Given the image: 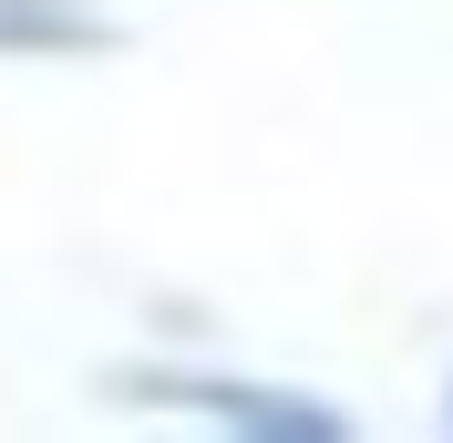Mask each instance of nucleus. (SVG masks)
<instances>
[{
	"label": "nucleus",
	"instance_id": "obj_1",
	"mask_svg": "<svg viewBox=\"0 0 453 443\" xmlns=\"http://www.w3.org/2000/svg\"><path fill=\"white\" fill-rule=\"evenodd\" d=\"M144 402L165 413H206V423H237V433H288V443H340V413L319 402H288V392H237V382H134Z\"/></svg>",
	"mask_w": 453,
	"mask_h": 443
},
{
	"label": "nucleus",
	"instance_id": "obj_2",
	"mask_svg": "<svg viewBox=\"0 0 453 443\" xmlns=\"http://www.w3.org/2000/svg\"><path fill=\"white\" fill-rule=\"evenodd\" d=\"M83 42H104L83 0H0V52H83Z\"/></svg>",
	"mask_w": 453,
	"mask_h": 443
}]
</instances>
